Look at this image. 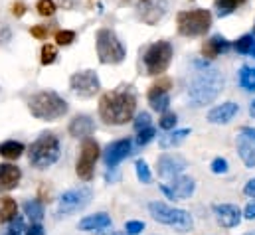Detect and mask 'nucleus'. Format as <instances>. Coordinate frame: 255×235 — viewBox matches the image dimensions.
<instances>
[{
    "label": "nucleus",
    "instance_id": "18",
    "mask_svg": "<svg viewBox=\"0 0 255 235\" xmlns=\"http://www.w3.org/2000/svg\"><path fill=\"white\" fill-rule=\"evenodd\" d=\"M67 130L73 138H89L95 132V122L89 115H75L71 118Z\"/></svg>",
    "mask_w": 255,
    "mask_h": 235
},
{
    "label": "nucleus",
    "instance_id": "29",
    "mask_svg": "<svg viewBox=\"0 0 255 235\" xmlns=\"http://www.w3.org/2000/svg\"><path fill=\"white\" fill-rule=\"evenodd\" d=\"M134 172H136V178H138L140 184H150V182H152L150 168H148V164H146L142 158H138V160L134 162Z\"/></svg>",
    "mask_w": 255,
    "mask_h": 235
},
{
    "label": "nucleus",
    "instance_id": "49",
    "mask_svg": "<svg viewBox=\"0 0 255 235\" xmlns=\"http://www.w3.org/2000/svg\"><path fill=\"white\" fill-rule=\"evenodd\" d=\"M123 2H144V0H123Z\"/></svg>",
    "mask_w": 255,
    "mask_h": 235
},
{
    "label": "nucleus",
    "instance_id": "39",
    "mask_svg": "<svg viewBox=\"0 0 255 235\" xmlns=\"http://www.w3.org/2000/svg\"><path fill=\"white\" fill-rule=\"evenodd\" d=\"M125 232L128 235H138L144 232V222H136V220H130L125 224Z\"/></svg>",
    "mask_w": 255,
    "mask_h": 235
},
{
    "label": "nucleus",
    "instance_id": "16",
    "mask_svg": "<svg viewBox=\"0 0 255 235\" xmlns=\"http://www.w3.org/2000/svg\"><path fill=\"white\" fill-rule=\"evenodd\" d=\"M22 180V170L16 164H0V194L12 192Z\"/></svg>",
    "mask_w": 255,
    "mask_h": 235
},
{
    "label": "nucleus",
    "instance_id": "26",
    "mask_svg": "<svg viewBox=\"0 0 255 235\" xmlns=\"http://www.w3.org/2000/svg\"><path fill=\"white\" fill-rule=\"evenodd\" d=\"M24 214L28 216V220L32 224H40L44 220V206H42V202L38 198L36 200H28L24 204Z\"/></svg>",
    "mask_w": 255,
    "mask_h": 235
},
{
    "label": "nucleus",
    "instance_id": "44",
    "mask_svg": "<svg viewBox=\"0 0 255 235\" xmlns=\"http://www.w3.org/2000/svg\"><path fill=\"white\" fill-rule=\"evenodd\" d=\"M244 194H246L248 198H255V178H252V180L246 182V186H244Z\"/></svg>",
    "mask_w": 255,
    "mask_h": 235
},
{
    "label": "nucleus",
    "instance_id": "24",
    "mask_svg": "<svg viewBox=\"0 0 255 235\" xmlns=\"http://www.w3.org/2000/svg\"><path fill=\"white\" fill-rule=\"evenodd\" d=\"M188 134H190V128H180V130H174V132H168V134L160 136L158 144H160V148H164V150H166V148H174V146L182 144Z\"/></svg>",
    "mask_w": 255,
    "mask_h": 235
},
{
    "label": "nucleus",
    "instance_id": "12",
    "mask_svg": "<svg viewBox=\"0 0 255 235\" xmlns=\"http://www.w3.org/2000/svg\"><path fill=\"white\" fill-rule=\"evenodd\" d=\"M186 166H188V162L180 154L166 152V154H160L158 160H156V172L160 178H170L172 180V178L180 176L186 170Z\"/></svg>",
    "mask_w": 255,
    "mask_h": 235
},
{
    "label": "nucleus",
    "instance_id": "2",
    "mask_svg": "<svg viewBox=\"0 0 255 235\" xmlns=\"http://www.w3.org/2000/svg\"><path fill=\"white\" fill-rule=\"evenodd\" d=\"M224 87V77L220 75L218 69L214 67H204L196 71L188 85V97L196 105H208L212 103Z\"/></svg>",
    "mask_w": 255,
    "mask_h": 235
},
{
    "label": "nucleus",
    "instance_id": "23",
    "mask_svg": "<svg viewBox=\"0 0 255 235\" xmlns=\"http://www.w3.org/2000/svg\"><path fill=\"white\" fill-rule=\"evenodd\" d=\"M18 216V204L10 196L0 198V224H10Z\"/></svg>",
    "mask_w": 255,
    "mask_h": 235
},
{
    "label": "nucleus",
    "instance_id": "19",
    "mask_svg": "<svg viewBox=\"0 0 255 235\" xmlns=\"http://www.w3.org/2000/svg\"><path fill=\"white\" fill-rule=\"evenodd\" d=\"M230 48H232V44H230L224 36L216 34V36H212L210 40H206V42L202 44V56L208 59H214V58H218L220 54H226Z\"/></svg>",
    "mask_w": 255,
    "mask_h": 235
},
{
    "label": "nucleus",
    "instance_id": "13",
    "mask_svg": "<svg viewBox=\"0 0 255 235\" xmlns=\"http://www.w3.org/2000/svg\"><path fill=\"white\" fill-rule=\"evenodd\" d=\"M130 148H132V142L130 138H119V140H113L105 146L103 150V160H105V166L107 168H117L128 154H130Z\"/></svg>",
    "mask_w": 255,
    "mask_h": 235
},
{
    "label": "nucleus",
    "instance_id": "6",
    "mask_svg": "<svg viewBox=\"0 0 255 235\" xmlns=\"http://www.w3.org/2000/svg\"><path fill=\"white\" fill-rule=\"evenodd\" d=\"M95 48H97L99 61L101 63H107V65H117V63H121L125 59V56H127V50H125L123 42L109 28H101L97 32Z\"/></svg>",
    "mask_w": 255,
    "mask_h": 235
},
{
    "label": "nucleus",
    "instance_id": "40",
    "mask_svg": "<svg viewBox=\"0 0 255 235\" xmlns=\"http://www.w3.org/2000/svg\"><path fill=\"white\" fill-rule=\"evenodd\" d=\"M22 232H24V220H22L20 216H16V218L10 222V230H8L6 235H22Z\"/></svg>",
    "mask_w": 255,
    "mask_h": 235
},
{
    "label": "nucleus",
    "instance_id": "47",
    "mask_svg": "<svg viewBox=\"0 0 255 235\" xmlns=\"http://www.w3.org/2000/svg\"><path fill=\"white\" fill-rule=\"evenodd\" d=\"M250 113H252V117L255 118V99H254V103H252V107H250Z\"/></svg>",
    "mask_w": 255,
    "mask_h": 235
},
{
    "label": "nucleus",
    "instance_id": "25",
    "mask_svg": "<svg viewBox=\"0 0 255 235\" xmlns=\"http://www.w3.org/2000/svg\"><path fill=\"white\" fill-rule=\"evenodd\" d=\"M24 150H26V146L18 140H6L0 144V156L6 160H18L24 154Z\"/></svg>",
    "mask_w": 255,
    "mask_h": 235
},
{
    "label": "nucleus",
    "instance_id": "38",
    "mask_svg": "<svg viewBox=\"0 0 255 235\" xmlns=\"http://www.w3.org/2000/svg\"><path fill=\"white\" fill-rule=\"evenodd\" d=\"M132 126H134V130L138 132L140 128H146V126H150V115L148 113H138L134 120H132Z\"/></svg>",
    "mask_w": 255,
    "mask_h": 235
},
{
    "label": "nucleus",
    "instance_id": "37",
    "mask_svg": "<svg viewBox=\"0 0 255 235\" xmlns=\"http://www.w3.org/2000/svg\"><path fill=\"white\" fill-rule=\"evenodd\" d=\"M210 170H212L214 174H226V172L230 170V164H228V160H226V158L218 156V158H214V160H212Z\"/></svg>",
    "mask_w": 255,
    "mask_h": 235
},
{
    "label": "nucleus",
    "instance_id": "1",
    "mask_svg": "<svg viewBox=\"0 0 255 235\" xmlns=\"http://www.w3.org/2000/svg\"><path fill=\"white\" fill-rule=\"evenodd\" d=\"M136 111V95L130 87H119L107 91L99 99V117L103 122L121 126L134 117Z\"/></svg>",
    "mask_w": 255,
    "mask_h": 235
},
{
    "label": "nucleus",
    "instance_id": "21",
    "mask_svg": "<svg viewBox=\"0 0 255 235\" xmlns=\"http://www.w3.org/2000/svg\"><path fill=\"white\" fill-rule=\"evenodd\" d=\"M194 180L188 176H176L172 178V186H170V192L174 196V200H186L194 194Z\"/></svg>",
    "mask_w": 255,
    "mask_h": 235
},
{
    "label": "nucleus",
    "instance_id": "42",
    "mask_svg": "<svg viewBox=\"0 0 255 235\" xmlns=\"http://www.w3.org/2000/svg\"><path fill=\"white\" fill-rule=\"evenodd\" d=\"M30 34H32L36 40H48L50 30H48V26H32V28H30Z\"/></svg>",
    "mask_w": 255,
    "mask_h": 235
},
{
    "label": "nucleus",
    "instance_id": "8",
    "mask_svg": "<svg viewBox=\"0 0 255 235\" xmlns=\"http://www.w3.org/2000/svg\"><path fill=\"white\" fill-rule=\"evenodd\" d=\"M172 44L166 40H158L152 46H148V50L144 52V67L148 75H162L170 61H172Z\"/></svg>",
    "mask_w": 255,
    "mask_h": 235
},
{
    "label": "nucleus",
    "instance_id": "31",
    "mask_svg": "<svg viewBox=\"0 0 255 235\" xmlns=\"http://www.w3.org/2000/svg\"><path fill=\"white\" fill-rule=\"evenodd\" d=\"M216 4H218V14L220 16H226V14L234 12L238 6L246 4V0H218Z\"/></svg>",
    "mask_w": 255,
    "mask_h": 235
},
{
    "label": "nucleus",
    "instance_id": "4",
    "mask_svg": "<svg viewBox=\"0 0 255 235\" xmlns=\"http://www.w3.org/2000/svg\"><path fill=\"white\" fill-rule=\"evenodd\" d=\"M62 148H60V138L54 132H42L30 146L28 150V160L34 168L46 170L52 164L60 160Z\"/></svg>",
    "mask_w": 255,
    "mask_h": 235
},
{
    "label": "nucleus",
    "instance_id": "17",
    "mask_svg": "<svg viewBox=\"0 0 255 235\" xmlns=\"http://www.w3.org/2000/svg\"><path fill=\"white\" fill-rule=\"evenodd\" d=\"M238 113H240V105L234 103V101H228V103H222V105L214 107L208 113V120L212 124H228Z\"/></svg>",
    "mask_w": 255,
    "mask_h": 235
},
{
    "label": "nucleus",
    "instance_id": "14",
    "mask_svg": "<svg viewBox=\"0 0 255 235\" xmlns=\"http://www.w3.org/2000/svg\"><path fill=\"white\" fill-rule=\"evenodd\" d=\"M212 210H214L216 222H218L222 228H226V230L238 228V226L242 224L244 214H242V210H240L238 206H234V204H216Z\"/></svg>",
    "mask_w": 255,
    "mask_h": 235
},
{
    "label": "nucleus",
    "instance_id": "48",
    "mask_svg": "<svg viewBox=\"0 0 255 235\" xmlns=\"http://www.w3.org/2000/svg\"><path fill=\"white\" fill-rule=\"evenodd\" d=\"M250 56H254V58H255V40H254V46H252V50H250Z\"/></svg>",
    "mask_w": 255,
    "mask_h": 235
},
{
    "label": "nucleus",
    "instance_id": "45",
    "mask_svg": "<svg viewBox=\"0 0 255 235\" xmlns=\"http://www.w3.org/2000/svg\"><path fill=\"white\" fill-rule=\"evenodd\" d=\"M244 218H246V220H255V198H254V202H250V204L246 206Z\"/></svg>",
    "mask_w": 255,
    "mask_h": 235
},
{
    "label": "nucleus",
    "instance_id": "7",
    "mask_svg": "<svg viewBox=\"0 0 255 235\" xmlns=\"http://www.w3.org/2000/svg\"><path fill=\"white\" fill-rule=\"evenodd\" d=\"M178 24V34L186 38H198L204 36L210 26H212V14L206 8H196V10H184L176 16Z\"/></svg>",
    "mask_w": 255,
    "mask_h": 235
},
{
    "label": "nucleus",
    "instance_id": "9",
    "mask_svg": "<svg viewBox=\"0 0 255 235\" xmlns=\"http://www.w3.org/2000/svg\"><path fill=\"white\" fill-rule=\"evenodd\" d=\"M101 156V148L97 144L95 138H83V144H81V152H79V158H77V164H75V174L79 176V180L83 182H91L93 174H95V162L99 160Z\"/></svg>",
    "mask_w": 255,
    "mask_h": 235
},
{
    "label": "nucleus",
    "instance_id": "36",
    "mask_svg": "<svg viewBox=\"0 0 255 235\" xmlns=\"http://www.w3.org/2000/svg\"><path fill=\"white\" fill-rule=\"evenodd\" d=\"M56 42L58 46H69L75 42V32L73 30H60L56 32Z\"/></svg>",
    "mask_w": 255,
    "mask_h": 235
},
{
    "label": "nucleus",
    "instance_id": "15",
    "mask_svg": "<svg viewBox=\"0 0 255 235\" xmlns=\"http://www.w3.org/2000/svg\"><path fill=\"white\" fill-rule=\"evenodd\" d=\"M140 18L142 22H146L148 26H154L168 10V2L166 0H144L140 2Z\"/></svg>",
    "mask_w": 255,
    "mask_h": 235
},
{
    "label": "nucleus",
    "instance_id": "27",
    "mask_svg": "<svg viewBox=\"0 0 255 235\" xmlns=\"http://www.w3.org/2000/svg\"><path fill=\"white\" fill-rule=\"evenodd\" d=\"M146 97H148V105H150L154 111H158V113H164V111H168V107H170V95H168V93L146 95Z\"/></svg>",
    "mask_w": 255,
    "mask_h": 235
},
{
    "label": "nucleus",
    "instance_id": "33",
    "mask_svg": "<svg viewBox=\"0 0 255 235\" xmlns=\"http://www.w3.org/2000/svg\"><path fill=\"white\" fill-rule=\"evenodd\" d=\"M36 10H38V14H40V16L50 18V16H54V14H56V2H54V0H38Z\"/></svg>",
    "mask_w": 255,
    "mask_h": 235
},
{
    "label": "nucleus",
    "instance_id": "35",
    "mask_svg": "<svg viewBox=\"0 0 255 235\" xmlns=\"http://www.w3.org/2000/svg\"><path fill=\"white\" fill-rule=\"evenodd\" d=\"M252 46H254V36H250V34L242 36V38L234 44V48H236V52H238V54H250Z\"/></svg>",
    "mask_w": 255,
    "mask_h": 235
},
{
    "label": "nucleus",
    "instance_id": "22",
    "mask_svg": "<svg viewBox=\"0 0 255 235\" xmlns=\"http://www.w3.org/2000/svg\"><path fill=\"white\" fill-rule=\"evenodd\" d=\"M238 152H240V158L244 160V164L248 168H255V140L242 134L238 138Z\"/></svg>",
    "mask_w": 255,
    "mask_h": 235
},
{
    "label": "nucleus",
    "instance_id": "5",
    "mask_svg": "<svg viewBox=\"0 0 255 235\" xmlns=\"http://www.w3.org/2000/svg\"><path fill=\"white\" fill-rule=\"evenodd\" d=\"M148 212H150V216H152L154 222H158L162 226H168V228H174L180 234L190 232L192 226H194L192 216L186 210L168 206L164 202H150L148 204Z\"/></svg>",
    "mask_w": 255,
    "mask_h": 235
},
{
    "label": "nucleus",
    "instance_id": "46",
    "mask_svg": "<svg viewBox=\"0 0 255 235\" xmlns=\"http://www.w3.org/2000/svg\"><path fill=\"white\" fill-rule=\"evenodd\" d=\"M242 134H246V136H250V138L255 140V128H252V126H244L242 128Z\"/></svg>",
    "mask_w": 255,
    "mask_h": 235
},
{
    "label": "nucleus",
    "instance_id": "20",
    "mask_svg": "<svg viewBox=\"0 0 255 235\" xmlns=\"http://www.w3.org/2000/svg\"><path fill=\"white\" fill-rule=\"evenodd\" d=\"M111 228V218L105 214V212H99V214H93V216H87L79 222V230L81 232H105Z\"/></svg>",
    "mask_w": 255,
    "mask_h": 235
},
{
    "label": "nucleus",
    "instance_id": "11",
    "mask_svg": "<svg viewBox=\"0 0 255 235\" xmlns=\"http://www.w3.org/2000/svg\"><path fill=\"white\" fill-rule=\"evenodd\" d=\"M69 87L71 91L81 97V99H91L101 91V83L95 71L85 69V71H77L69 77Z\"/></svg>",
    "mask_w": 255,
    "mask_h": 235
},
{
    "label": "nucleus",
    "instance_id": "43",
    "mask_svg": "<svg viewBox=\"0 0 255 235\" xmlns=\"http://www.w3.org/2000/svg\"><path fill=\"white\" fill-rule=\"evenodd\" d=\"M24 235H46V234H44V228H42V224H30V226L26 228Z\"/></svg>",
    "mask_w": 255,
    "mask_h": 235
},
{
    "label": "nucleus",
    "instance_id": "32",
    "mask_svg": "<svg viewBox=\"0 0 255 235\" xmlns=\"http://www.w3.org/2000/svg\"><path fill=\"white\" fill-rule=\"evenodd\" d=\"M154 136H156V128L152 124L146 126V128H140L138 134H136V146H146Z\"/></svg>",
    "mask_w": 255,
    "mask_h": 235
},
{
    "label": "nucleus",
    "instance_id": "10",
    "mask_svg": "<svg viewBox=\"0 0 255 235\" xmlns=\"http://www.w3.org/2000/svg\"><path fill=\"white\" fill-rule=\"evenodd\" d=\"M91 198H93V192H91V188H87V186H79V188L67 190L64 196L60 198L58 216H60V218H67V216H73V214L85 210V208L89 206Z\"/></svg>",
    "mask_w": 255,
    "mask_h": 235
},
{
    "label": "nucleus",
    "instance_id": "28",
    "mask_svg": "<svg viewBox=\"0 0 255 235\" xmlns=\"http://www.w3.org/2000/svg\"><path fill=\"white\" fill-rule=\"evenodd\" d=\"M240 85L246 91H255V67H242L240 71Z\"/></svg>",
    "mask_w": 255,
    "mask_h": 235
},
{
    "label": "nucleus",
    "instance_id": "30",
    "mask_svg": "<svg viewBox=\"0 0 255 235\" xmlns=\"http://www.w3.org/2000/svg\"><path fill=\"white\" fill-rule=\"evenodd\" d=\"M56 58H58V48L54 44H44L42 46V58H40L42 65H52Z\"/></svg>",
    "mask_w": 255,
    "mask_h": 235
},
{
    "label": "nucleus",
    "instance_id": "34",
    "mask_svg": "<svg viewBox=\"0 0 255 235\" xmlns=\"http://www.w3.org/2000/svg\"><path fill=\"white\" fill-rule=\"evenodd\" d=\"M176 122H178L176 113H172V111H164L162 117H160V120H158V126H160L162 130H172V128L176 126Z\"/></svg>",
    "mask_w": 255,
    "mask_h": 235
},
{
    "label": "nucleus",
    "instance_id": "50",
    "mask_svg": "<svg viewBox=\"0 0 255 235\" xmlns=\"http://www.w3.org/2000/svg\"><path fill=\"white\" fill-rule=\"evenodd\" d=\"M117 235H121V234H117Z\"/></svg>",
    "mask_w": 255,
    "mask_h": 235
},
{
    "label": "nucleus",
    "instance_id": "41",
    "mask_svg": "<svg viewBox=\"0 0 255 235\" xmlns=\"http://www.w3.org/2000/svg\"><path fill=\"white\" fill-rule=\"evenodd\" d=\"M26 4L22 2V0H16V2H12V6H10V14L14 16V18H22L24 14H26Z\"/></svg>",
    "mask_w": 255,
    "mask_h": 235
},
{
    "label": "nucleus",
    "instance_id": "3",
    "mask_svg": "<svg viewBox=\"0 0 255 235\" xmlns=\"http://www.w3.org/2000/svg\"><path fill=\"white\" fill-rule=\"evenodd\" d=\"M28 109L40 120H58L69 111V105L56 91H40L28 99Z\"/></svg>",
    "mask_w": 255,
    "mask_h": 235
}]
</instances>
